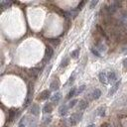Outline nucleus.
I'll return each instance as SVG.
<instances>
[{"label":"nucleus","instance_id":"nucleus-3","mask_svg":"<svg viewBox=\"0 0 127 127\" xmlns=\"http://www.w3.org/2000/svg\"><path fill=\"white\" fill-rule=\"evenodd\" d=\"M50 97H51V91L48 90V89H46V90L42 91L40 93V96L38 97V100H47Z\"/></svg>","mask_w":127,"mask_h":127},{"label":"nucleus","instance_id":"nucleus-15","mask_svg":"<svg viewBox=\"0 0 127 127\" xmlns=\"http://www.w3.org/2000/svg\"><path fill=\"white\" fill-rule=\"evenodd\" d=\"M29 72H30V75L32 76V78H37L38 75H39V72H40V70L38 68H32L29 71Z\"/></svg>","mask_w":127,"mask_h":127},{"label":"nucleus","instance_id":"nucleus-8","mask_svg":"<svg viewBox=\"0 0 127 127\" xmlns=\"http://www.w3.org/2000/svg\"><path fill=\"white\" fill-rule=\"evenodd\" d=\"M120 83H121V80H118L117 82H115V83H114V86L111 87V89H110L109 92H108V96H111V95H113L116 91H117V89L119 88Z\"/></svg>","mask_w":127,"mask_h":127},{"label":"nucleus","instance_id":"nucleus-13","mask_svg":"<svg viewBox=\"0 0 127 127\" xmlns=\"http://www.w3.org/2000/svg\"><path fill=\"white\" fill-rule=\"evenodd\" d=\"M77 93H78V88H77V87H72V88L70 90V92L68 93V95H67V99H71V97L76 96Z\"/></svg>","mask_w":127,"mask_h":127},{"label":"nucleus","instance_id":"nucleus-10","mask_svg":"<svg viewBox=\"0 0 127 127\" xmlns=\"http://www.w3.org/2000/svg\"><path fill=\"white\" fill-rule=\"evenodd\" d=\"M50 87H51V90H54V91L58 90L59 87H60V81H59V79H54V80H53L50 83Z\"/></svg>","mask_w":127,"mask_h":127},{"label":"nucleus","instance_id":"nucleus-25","mask_svg":"<svg viewBox=\"0 0 127 127\" xmlns=\"http://www.w3.org/2000/svg\"><path fill=\"white\" fill-rule=\"evenodd\" d=\"M0 5H1V7L4 9V8H6V7H8V6L11 5V2H8V1H1Z\"/></svg>","mask_w":127,"mask_h":127},{"label":"nucleus","instance_id":"nucleus-32","mask_svg":"<svg viewBox=\"0 0 127 127\" xmlns=\"http://www.w3.org/2000/svg\"><path fill=\"white\" fill-rule=\"evenodd\" d=\"M19 127H25V124L23 123V124H19Z\"/></svg>","mask_w":127,"mask_h":127},{"label":"nucleus","instance_id":"nucleus-33","mask_svg":"<svg viewBox=\"0 0 127 127\" xmlns=\"http://www.w3.org/2000/svg\"><path fill=\"white\" fill-rule=\"evenodd\" d=\"M87 127H95V125H94V124H90V125H88Z\"/></svg>","mask_w":127,"mask_h":127},{"label":"nucleus","instance_id":"nucleus-6","mask_svg":"<svg viewBox=\"0 0 127 127\" xmlns=\"http://www.w3.org/2000/svg\"><path fill=\"white\" fill-rule=\"evenodd\" d=\"M68 110H69V105H67V104L61 105L60 108H59V114H60V116L64 117V116L68 113Z\"/></svg>","mask_w":127,"mask_h":127},{"label":"nucleus","instance_id":"nucleus-30","mask_svg":"<svg viewBox=\"0 0 127 127\" xmlns=\"http://www.w3.org/2000/svg\"><path fill=\"white\" fill-rule=\"evenodd\" d=\"M122 64H123V67H124V69H127V58H125V59L123 60Z\"/></svg>","mask_w":127,"mask_h":127},{"label":"nucleus","instance_id":"nucleus-31","mask_svg":"<svg viewBox=\"0 0 127 127\" xmlns=\"http://www.w3.org/2000/svg\"><path fill=\"white\" fill-rule=\"evenodd\" d=\"M51 119H52V117L50 116L49 118H46V120H45V124H48V123H50L51 122Z\"/></svg>","mask_w":127,"mask_h":127},{"label":"nucleus","instance_id":"nucleus-27","mask_svg":"<svg viewBox=\"0 0 127 127\" xmlns=\"http://www.w3.org/2000/svg\"><path fill=\"white\" fill-rule=\"evenodd\" d=\"M75 78H76V73L73 72V73H72V76L70 77V79H69V82H68V83H69V84H71L73 81H75Z\"/></svg>","mask_w":127,"mask_h":127},{"label":"nucleus","instance_id":"nucleus-28","mask_svg":"<svg viewBox=\"0 0 127 127\" xmlns=\"http://www.w3.org/2000/svg\"><path fill=\"white\" fill-rule=\"evenodd\" d=\"M98 3V1H96V0H93V1L90 2V5H89V8L90 9H93L95 6H96V4Z\"/></svg>","mask_w":127,"mask_h":127},{"label":"nucleus","instance_id":"nucleus-29","mask_svg":"<svg viewBox=\"0 0 127 127\" xmlns=\"http://www.w3.org/2000/svg\"><path fill=\"white\" fill-rule=\"evenodd\" d=\"M84 4H86V2H84V1H81V2H80V3H79V5L77 6V9H78V10H80V9H81V7H82Z\"/></svg>","mask_w":127,"mask_h":127},{"label":"nucleus","instance_id":"nucleus-1","mask_svg":"<svg viewBox=\"0 0 127 127\" xmlns=\"http://www.w3.org/2000/svg\"><path fill=\"white\" fill-rule=\"evenodd\" d=\"M82 118V113L80 112H75V113H72L71 115V117H70V124L71 126L73 125H77Z\"/></svg>","mask_w":127,"mask_h":127},{"label":"nucleus","instance_id":"nucleus-11","mask_svg":"<svg viewBox=\"0 0 127 127\" xmlns=\"http://www.w3.org/2000/svg\"><path fill=\"white\" fill-rule=\"evenodd\" d=\"M90 95H91V99H98L101 96V90L98 88H95V89H93V91Z\"/></svg>","mask_w":127,"mask_h":127},{"label":"nucleus","instance_id":"nucleus-7","mask_svg":"<svg viewBox=\"0 0 127 127\" xmlns=\"http://www.w3.org/2000/svg\"><path fill=\"white\" fill-rule=\"evenodd\" d=\"M98 79H99V81L103 84H106L108 82V79H107V73L104 72V71H101L99 72L98 75Z\"/></svg>","mask_w":127,"mask_h":127},{"label":"nucleus","instance_id":"nucleus-17","mask_svg":"<svg viewBox=\"0 0 127 127\" xmlns=\"http://www.w3.org/2000/svg\"><path fill=\"white\" fill-rule=\"evenodd\" d=\"M96 114L100 117H104L105 116V107L104 106H100L96 109Z\"/></svg>","mask_w":127,"mask_h":127},{"label":"nucleus","instance_id":"nucleus-20","mask_svg":"<svg viewBox=\"0 0 127 127\" xmlns=\"http://www.w3.org/2000/svg\"><path fill=\"white\" fill-rule=\"evenodd\" d=\"M70 64V58L69 57H65L63 59L62 63H61V68H66Z\"/></svg>","mask_w":127,"mask_h":127},{"label":"nucleus","instance_id":"nucleus-16","mask_svg":"<svg viewBox=\"0 0 127 127\" xmlns=\"http://www.w3.org/2000/svg\"><path fill=\"white\" fill-rule=\"evenodd\" d=\"M8 119H9V121H13L14 120V118L16 117V111H15V109H10L9 111H8Z\"/></svg>","mask_w":127,"mask_h":127},{"label":"nucleus","instance_id":"nucleus-9","mask_svg":"<svg viewBox=\"0 0 127 127\" xmlns=\"http://www.w3.org/2000/svg\"><path fill=\"white\" fill-rule=\"evenodd\" d=\"M88 106V101H87L86 99H81L79 100V110L80 111H83L86 110Z\"/></svg>","mask_w":127,"mask_h":127},{"label":"nucleus","instance_id":"nucleus-23","mask_svg":"<svg viewBox=\"0 0 127 127\" xmlns=\"http://www.w3.org/2000/svg\"><path fill=\"white\" fill-rule=\"evenodd\" d=\"M49 42L54 45L55 47H58L60 45V40H58V39H49Z\"/></svg>","mask_w":127,"mask_h":127},{"label":"nucleus","instance_id":"nucleus-19","mask_svg":"<svg viewBox=\"0 0 127 127\" xmlns=\"http://www.w3.org/2000/svg\"><path fill=\"white\" fill-rule=\"evenodd\" d=\"M79 51H80L79 48H78V49H76V50H73V51L71 53V57L72 59H78L79 56Z\"/></svg>","mask_w":127,"mask_h":127},{"label":"nucleus","instance_id":"nucleus-26","mask_svg":"<svg viewBox=\"0 0 127 127\" xmlns=\"http://www.w3.org/2000/svg\"><path fill=\"white\" fill-rule=\"evenodd\" d=\"M86 87H87L84 86V84H82V86H80V87L78 88V93H77V95H79V94H80V93H81V92H82L84 89H86Z\"/></svg>","mask_w":127,"mask_h":127},{"label":"nucleus","instance_id":"nucleus-21","mask_svg":"<svg viewBox=\"0 0 127 127\" xmlns=\"http://www.w3.org/2000/svg\"><path fill=\"white\" fill-rule=\"evenodd\" d=\"M96 48L99 52H104L106 51V47H105V45H103V43H100V42H98V43H96Z\"/></svg>","mask_w":127,"mask_h":127},{"label":"nucleus","instance_id":"nucleus-24","mask_svg":"<svg viewBox=\"0 0 127 127\" xmlns=\"http://www.w3.org/2000/svg\"><path fill=\"white\" fill-rule=\"evenodd\" d=\"M77 103H78V100H77V99H72V100H71L70 103H69V108L75 107V105H76Z\"/></svg>","mask_w":127,"mask_h":127},{"label":"nucleus","instance_id":"nucleus-14","mask_svg":"<svg viewBox=\"0 0 127 127\" xmlns=\"http://www.w3.org/2000/svg\"><path fill=\"white\" fill-rule=\"evenodd\" d=\"M53 111V104L52 103H47L43 107V112L44 113H51Z\"/></svg>","mask_w":127,"mask_h":127},{"label":"nucleus","instance_id":"nucleus-22","mask_svg":"<svg viewBox=\"0 0 127 127\" xmlns=\"http://www.w3.org/2000/svg\"><path fill=\"white\" fill-rule=\"evenodd\" d=\"M90 52L92 53V55H94L95 57H97V58H100L101 57V54H100V52L96 49V48H90Z\"/></svg>","mask_w":127,"mask_h":127},{"label":"nucleus","instance_id":"nucleus-12","mask_svg":"<svg viewBox=\"0 0 127 127\" xmlns=\"http://www.w3.org/2000/svg\"><path fill=\"white\" fill-rule=\"evenodd\" d=\"M62 98V93L61 92H56L53 96L51 97L52 99V103H58Z\"/></svg>","mask_w":127,"mask_h":127},{"label":"nucleus","instance_id":"nucleus-2","mask_svg":"<svg viewBox=\"0 0 127 127\" xmlns=\"http://www.w3.org/2000/svg\"><path fill=\"white\" fill-rule=\"evenodd\" d=\"M53 56H54V50L51 46H47L46 52H45V57H44V62H49Z\"/></svg>","mask_w":127,"mask_h":127},{"label":"nucleus","instance_id":"nucleus-4","mask_svg":"<svg viewBox=\"0 0 127 127\" xmlns=\"http://www.w3.org/2000/svg\"><path fill=\"white\" fill-rule=\"evenodd\" d=\"M30 113L35 115V116L39 115V113H40V106H39L38 103H33V104H32V106L30 108Z\"/></svg>","mask_w":127,"mask_h":127},{"label":"nucleus","instance_id":"nucleus-18","mask_svg":"<svg viewBox=\"0 0 127 127\" xmlns=\"http://www.w3.org/2000/svg\"><path fill=\"white\" fill-rule=\"evenodd\" d=\"M31 103H32V94H27V97H26V99L24 101L23 106L24 107H28Z\"/></svg>","mask_w":127,"mask_h":127},{"label":"nucleus","instance_id":"nucleus-5","mask_svg":"<svg viewBox=\"0 0 127 127\" xmlns=\"http://www.w3.org/2000/svg\"><path fill=\"white\" fill-rule=\"evenodd\" d=\"M107 79H108V81L113 83V82H117V75H116L115 71H109L107 73Z\"/></svg>","mask_w":127,"mask_h":127}]
</instances>
